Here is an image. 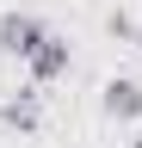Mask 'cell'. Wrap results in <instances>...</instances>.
I'll return each mask as SVG.
<instances>
[{
  "label": "cell",
  "instance_id": "8992f818",
  "mask_svg": "<svg viewBox=\"0 0 142 148\" xmlns=\"http://www.w3.org/2000/svg\"><path fill=\"white\" fill-rule=\"evenodd\" d=\"M136 148H142V136H136Z\"/></svg>",
  "mask_w": 142,
  "mask_h": 148
},
{
  "label": "cell",
  "instance_id": "7a4b0ae2",
  "mask_svg": "<svg viewBox=\"0 0 142 148\" xmlns=\"http://www.w3.org/2000/svg\"><path fill=\"white\" fill-rule=\"evenodd\" d=\"M43 31H49L43 18H31V12H6V18H0V56H19V62H25V56L37 49Z\"/></svg>",
  "mask_w": 142,
  "mask_h": 148
},
{
  "label": "cell",
  "instance_id": "3957f363",
  "mask_svg": "<svg viewBox=\"0 0 142 148\" xmlns=\"http://www.w3.org/2000/svg\"><path fill=\"white\" fill-rule=\"evenodd\" d=\"M105 117L142 123V86H136V80H105Z\"/></svg>",
  "mask_w": 142,
  "mask_h": 148
},
{
  "label": "cell",
  "instance_id": "6da1fadb",
  "mask_svg": "<svg viewBox=\"0 0 142 148\" xmlns=\"http://www.w3.org/2000/svg\"><path fill=\"white\" fill-rule=\"evenodd\" d=\"M68 62H74V56H68V37H56V31H43V37H37V49L25 56V68H31V80H37V86L62 80Z\"/></svg>",
  "mask_w": 142,
  "mask_h": 148
},
{
  "label": "cell",
  "instance_id": "277c9868",
  "mask_svg": "<svg viewBox=\"0 0 142 148\" xmlns=\"http://www.w3.org/2000/svg\"><path fill=\"white\" fill-rule=\"evenodd\" d=\"M0 123H6V130H19V136H37V80H31L19 99H6V105H0Z\"/></svg>",
  "mask_w": 142,
  "mask_h": 148
},
{
  "label": "cell",
  "instance_id": "5b68a950",
  "mask_svg": "<svg viewBox=\"0 0 142 148\" xmlns=\"http://www.w3.org/2000/svg\"><path fill=\"white\" fill-rule=\"evenodd\" d=\"M136 49H142V25H136Z\"/></svg>",
  "mask_w": 142,
  "mask_h": 148
}]
</instances>
